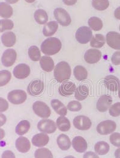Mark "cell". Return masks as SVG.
<instances>
[{
  "mask_svg": "<svg viewBox=\"0 0 120 158\" xmlns=\"http://www.w3.org/2000/svg\"><path fill=\"white\" fill-rule=\"evenodd\" d=\"M62 44L56 38H49L45 40L41 45L42 53L48 56H53L61 50Z\"/></svg>",
  "mask_w": 120,
  "mask_h": 158,
  "instance_id": "cell-1",
  "label": "cell"
},
{
  "mask_svg": "<svg viewBox=\"0 0 120 158\" xmlns=\"http://www.w3.org/2000/svg\"><path fill=\"white\" fill-rule=\"evenodd\" d=\"M71 74L72 70L70 66L64 61L59 62L54 68V78L59 83H63L69 80Z\"/></svg>",
  "mask_w": 120,
  "mask_h": 158,
  "instance_id": "cell-2",
  "label": "cell"
},
{
  "mask_svg": "<svg viewBox=\"0 0 120 158\" xmlns=\"http://www.w3.org/2000/svg\"><path fill=\"white\" fill-rule=\"evenodd\" d=\"M76 39L82 44H86L90 42L93 38V32L90 27L82 26L79 27L75 35Z\"/></svg>",
  "mask_w": 120,
  "mask_h": 158,
  "instance_id": "cell-3",
  "label": "cell"
},
{
  "mask_svg": "<svg viewBox=\"0 0 120 158\" xmlns=\"http://www.w3.org/2000/svg\"><path fill=\"white\" fill-rule=\"evenodd\" d=\"M53 15L55 19L62 26H68L72 22L70 15L66 10L63 8L58 7L54 10Z\"/></svg>",
  "mask_w": 120,
  "mask_h": 158,
  "instance_id": "cell-4",
  "label": "cell"
},
{
  "mask_svg": "<svg viewBox=\"0 0 120 158\" xmlns=\"http://www.w3.org/2000/svg\"><path fill=\"white\" fill-rule=\"evenodd\" d=\"M33 109L35 114L42 118H48L51 114L49 107L43 102L37 101L34 103Z\"/></svg>",
  "mask_w": 120,
  "mask_h": 158,
  "instance_id": "cell-5",
  "label": "cell"
},
{
  "mask_svg": "<svg viewBox=\"0 0 120 158\" xmlns=\"http://www.w3.org/2000/svg\"><path fill=\"white\" fill-rule=\"evenodd\" d=\"M27 98V93L23 90L16 89L9 92L7 95L8 100L12 104L18 105L24 103Z\"/></svg>",
  "mask_w": 120,
  "mask_h": 158,
  "instance_id": "cell-6",
  "label": "cell"
},
{
  "mask_svg": "<svg viewBox=\"0 0 120 158\" xmlns=\"http://www.w3.org/2000/svg\"><path fill=\"white\" fill-rule=\"evenodd\" d=\"M117 128L115 122L112 120H105L100 123L97 126V131L102 135L112 133Z\"/></svg>",
  "mask_w": 120,
  "mask_h": 158,
  "instance_id": "cell-7",
  "label": "cell"
},
{
  "mask_svg": "<svg viewBox=\"0 0 120 158\" xmlns=\"http://www.w3.org/2000/svg\"><path fill=\"white\" fill-rule=\"evenodd\" d=\"M45 89V84L39 79L32 80L27 87V92L31 96H38L41 94Z\"/></svg>",
  "mask_w": 120,
  "mask_h": 158,
  "instance_id": "cell-8",
  "label": "cell"
},
{
  "mask_svg": "<svg viewBox=\"0 0 120 158\" xmlns=\"http://www.w3.org/2000/svg\"><path fill=\"white\" fill-rule=\"evenodd\" d=\"M75 128L80 131H87L91 127L92 123L88 117L83 115L76 117L73 121Z\"/></svg>",
  "mask_w": 120,
  "mask_h": 158,
  "instance_id": "cell-9",
  "label": "cell"
},
{
  "mask_svg": "<svg viewBox=\"0 0 120 158\" xmlns=\"http://www.w3.org/2000/svg\"><path fill=\"white\" fill-rule=\"evenodd\" d=\"M37 128L39 131L42 133L51 134L56 131V125L51 119H43L39 122Z\"/></svg>",
  "mask_w": 120,
  "mask_h": 158,
  "instance_id": "cell-10",
  "label": "cell"
},
{
  "mask_svg": "<svg viewBox=\"0 0 120 158\" xmlns=\"http://www.w3.org/2000/svg\"><path fill=\"white\" fill-rule=\"evenodd\" d=\"M17 53L14 49H7L2 54L1 57L2 64L6 67H10L16 60Z\"/></svg>",
  "mask_w": 120,
  "mask_h": 158,
  "instance_id": "cell-11",
  "label": "cell"
},
{
  "mask_svg": "<svg viewBox=\"0 0 120 158\" xmlns=\"http://www.w3.org/2000/svg\"><path fill=\"white\" fill-rule=\"evenodd\" d=\"M107 44L114 50H120V34L115 31H109L106 34Z\"/></svg>",
  "mask_w": 120,
  "mask_h": 158,
  "instance_id": "cell-12",
  "label": "cell"
},
{
  "mask_svg": "<svg viewBox=\"0 0 120 158\" xmlns=\"http://www.w3.org/2000/svg\"><path fill=\"white\" fill-rule=\"evenodd\" d=\"M31 73L30 68L27 64H21L15 66L14 68V76L18 79H25L27 78Z\"/></svg>",
  "mask_w": 120,
  "mask_h": 158,
  "instance_id": "cell-13",
  "label": "cell"
},
{
  "mask_svg": "<svg viewBox=\"0 0 120 158\" xmlns=\"http://www.w3.org/2000/svg\"><path fill=\"white\" fill-rule=\"evenodd\" d=\"M102 56V53L100 50L97 49H90L85 53L84 59L89 64H94L100 61Z\"/></svg>",
  "mask_w": 120,
  "mask_h": 158,
  "instance_id": "cell-14",
  "label": "cell"
},
{
  "mask_svg": "<svg viewBox=\"0 0 120 158\" xmlns=\"http://www.w3.org/2000/svg\"><path fill=\"white\" fill-rule=\"evenodd\" d=\"M104 84L107 89L110 91L116 92L120 89V80L115 76H107L104 79Z\"/></svg>",
  "mask_w": 120,
  "mask_h": 158,
  "instance_id": "cell-15",
  "label": "cell"
},
{
  "mask_svg": "<svg viewBox=\"0 0 120 158\" xmlns=\"http://www.w3.org/2000/svg\"><path fill=\"white\" fill-rule=\"evenodd\" d=\"M112 103V98L109 95H102L97 101V109L100 112H105L107 111Z\"/></svg>",
  "mask_w": 120,
  "mask_h": 158,
  "instance_id": "cell-16",
  "label": "cell"
},
{
  "mask_svg": "<svg viewBox=\"0 0 120 158\" xmlns=\"http://www.w3.org/2000/svg\"><path fill=\"white\" fill-rule=\"evenodd\" d=\"M76 89V85L72 81H66L63 82L61 86L59 87V94L64 97H68L72 95Z\"/></svg>",
  "mask_w": 120,
  "mask_h": 158,
  "instance_id": "cell-17",
  "label": "cell"
},
{
  "mask_svg": "<svg viewBox=\"0 0 120 158\" xmlns=\"http://www.w3.org/2000/svg\"><path fill=\"white\" fill-rule=\"evenodd\" d=\"M72 146L73 148L78 153L85 152L87 148L88 144L86 140L82 136H76L73 139Z\"/></svg>",
  "mask_w": 120,
  "mask_h": 158,
  "instance_id": "cell-18",
  "label": "cell"
},
{
  "mask_svg": "<svg viewBox=\"0 0 120 158\" xmlns=\"http://www.w3.org/2000/svg\"><path fill=\"white\" fill-rule=\"evenodd\" d=\"M15 145L17 150L22 153H27L31 148V143L29 141L27 138L21 136L16 139Z\"/></svg>",
  "mask_w": 120,
  "mask_h": 158,
  "instance_id": "cell-19",
  "label": "cell"
},
{
  "mask_svg": "<svg viewBox=\"0 0 120 158\" xmlns=\"http://www.w3.org/2000/svg\"><path fill=\"white\" fill-rule=\"evenodd\" d=\"M49 141L48 135L45 133L35 135L32 138L33 144L37 147H43L47 145Z\"/></svg>",
  "mask_w": 120,
  "mask_h": 158,
  "instance_id": "cell-20",
  "label": "cell"
},
{
  "mask_svg": "<svg viewBox=\"0 0 120 158\" xmlns=\"http://www.w3.org/2000/svg\"><path fill=\"white\" fill-rule=\"evenodd\" d=\"M1 42L6 47H12L16 42V35L12 31H7L1 36Z\"/></svg>",
  "mask_w": 120,
  "mask_h": 158,
  "instance_id": "cell-21",
  "label": "cell"
},
{
  "mask_svg": "<svg viewBox=\"0 0 120 158\" xmlns=\"http://www.w3.org/2000/svg\"><path fill=\"white\" fill-rule=\"evenodd\" d=\"M40 65L41 69L48 73L53 71L55 68V64L53 59L48 56H44L41 57L40 60Z\"/></svg>",
  "mask_w": 120,
  "mask_h": 158,
  "instance_id": "cell-22",
  "label": "cell"
},
{
  "mask_svg": "<svg viewBox=\"0 0 120 158\" xmlns=\"http://www.w3.org/2000/svg\"><path fill=\"white\" fill-rule=\"evenodd\" d=\"M58 28V24L56 21H50L46 24L43 28V33L46 37H50L53 35Z\"/></svg>",
  "mask_w": 120,
  "mask_h": 158,
  "instance_id": "cell-23",
  "label": "cell"
},
{
  "mask_svg": "<svg viewBox=\"0 0 120 158\" xmlns=\"http://www.w3.org/2000/svg\"><path fill=\"white\" fill-rule=\"evenodd\" d=\"M89 95V88L86 85H80L75 92V97L78 101H83Z\"/></svg>",
  "mask_w": 120,
  "mask_h": 158,
  "instance_id": "cell-24",
  "label": "cell"
},
{
  "mask_svg": "<svg viewBox=\"0 0 120 158\" xmlns=\"http://www.w3.org/2000/svg\"><path fill=\"white\" fill-rule=\"evenodd\" d=\"M14 13V10L12 7L6 2H0V16L4 18L8 19L12 17Z\"/></svg>",
  "mask_w": 120,
  "mask_h": 158,
  "instance_id": "cell-25",
  "label": "cell"
},
{
  "mask_svg": "<svg viewBox=\"0 0 120 158\" xmlns=\"http://www.w3.org/2000/svg\"><path fill=\"white\" fill-rule=\"evenodd\" d=\"M51 105L52 106L53 110L61 116H66L67 114V108L64 105L57 99H53L51 102Z\"/></svg>",
  "mask_w": 120,
  "mask_h": 158,
  "instance_id": "cell-26",
  "label": "cell"
},
{
  "mask_svg": "<svg viewBox=\"0 0 120 158\" xmlns=\"http://www.w3.org/2000/svg\"><path fill=\"white\" fill-rule=\"evenodd\" d=\"M57 144L62 150H68L71 146V141L69 137L64 134H61L57 138Z\"/></svg>",
  "mask_w": 120,
  "mask_h": 158,
  "instance_id": "cell-27",
  "label": "cell"
},
{
  "mask_svg": "<svg viewBox=\"0 0 120 158\" xmlns=\"http://www.w3.org/2000/svg\"><path fill=\"white\" fill-rule=\"evenodd\" d=\"M56 124L60 131L61 132H67L70 130L71 124L68 119L65 116H61L56 119Z\"/></svg>",
  "mask_w": 120,
  "mask_h": 158,
  "instance_id": "cell-28",
  "label": "cell"
},
{
  "mask_svg": "<svg viewBox=\"0 0 120 158\" xmlns=\"http://www.w3.org/2000/svg\"><path fill=\"white\" fill-rule=\"evenodd\" d=\"M106 39L105 36L101 34H97L93 36L90 42V45L93 48H100L105 45Z\"/></svg>",
  "mask_w": 120,
  "mask_h": 158,
  "instance_id": "cell-29",
  "label": "cell"
},
{
  "mask_svg": "<svg viewBox=\"0 0 120 158\" xmlns=\"http://www.w3.org/2000/svg\"><path fill=\"white\" fill-rule=\"evenodd\" d=\"M30 126L31 125L28 121L22 120L17 124L15 129V132L18 135L22 136L29 131Z\"/></svg>",
  "mask_w": 120,
  "mask_h": 158,
  "instance_id": "cell-30",
  "label": "cell"
},
{
  "mask_svg": "<svg viewBox=\"0 0 120 158\" xmlns=\"http://www.w3.org/2000/svg\"><path fill=\"white\" fill-rule=\"evenodd\" d=\"M75 77L79 81H82L87 79L88 72L85 68L81 65L75 66L73 69Z\"/></svg>",
  "mask_w": 120,
  "mask_h": 158,
  "instance_id": "cell-31",
  "label": "cell"
},
{
  "mask_svg": "<svg viewBox=\"0 0 120 158\" xmlns=\"http://www.w3.org/2000/svg\"><path fill=\"white\" fill-rule=\"evenodd\" d=\"M36 21L40 25L46 24L48 21V15L46 12L43 9L37 10L34 14Z\"/></svg>",
  "mask_w": 120,
  "mask_h": 158,
  "instance_id": "cell-32",
  "label": "cell"
},
{
  "mask_svg": "<svg viewBox=\"0 0 120 158\" xmlns=\"http://www.w3.org/2000/svg\"><path fill=\"white\" fill-rule=\"evenodd\" d=\"M110 149V146L105 141H99L95 144L94 150L99 155H105L107 154Z\"/></svg>",
  "mask_w": 120,
  "mask_h": 158,
  "instance_id": "cell-33",
  "label": "cell"
},
{
  "mask_svg": "<svg viewBox=\"0 0 120 158\" xmlns=\"http://www.w3.org/2000/svg\"><path fill=\"white\" fill-rule=\"evenodd\" d=\"M88 25L91 29L94 31H100L103 28V22L102 19L98 17L93 16L88 19Z\"/></svg>",
  "mask_w": 120,
  "mask_h": 158,
  "instance_id": "cell-34",
  "label": "cell"
},
{
  "mask_svg": "<svg viewBox=\"0 0 120 158\" xmlns=\"http://www.w3.org/2000/svg\"><path fill=\"white\" fill-rule=\"evenodd\" d=\"M28 56L31 60L34 62L39 61L41 59L40 49L36 45L31 46L28 49Z\"/></svg>",
  "mask_w": 120,
  "mask_h": 158,
  "instance_id": "cell-35",
  "label": "cell"
},
{
  "mask_svg": "<svg viewBox=\"0 0 120 158\" xmlns=\"http://www.w3.org/2000/svg\"><path fill=\"white\" fill-rule=\"evenodd\" d=\"M92 6L95 10L103 11L109 6V0H93Z\"/></svg>",
  "mask_w": 120,
  "mask_h": 158,
  "instance_id": "cell-36",
  "label": "cell"
},
{
  "mask_svg": "<svg viewBox=\"0 0 120 158\" xmlns=\"http://www.w3.org/2000/svg\"><path fill=\"white\" fill-rule=\"evenodd\" d=\"M35 158H53L52 152L48 148H40L34 153Z\"/></svg>",
  "mask_w": 120,
  "mask_h": 158,
  "instance_id": "cell-37",
  "label": "cell"
},
{
  "mask_svg": "<svg viewBox=\"0 0 120 158\" xmlns=\"http://www.w3.org/2000/svg\"><path fill=\"white\" fill-rule=\"evenodd\" d=\"M12 79L11 73L7 70L0 71V87L4 86L9 83Z\"/></svg>",
  "mask_w": 120,
  "mask_h": 158,
  "instance_id": "cell-38",
  "label": "cell"
},
{
  "mask_svg": "<svg viewBox=\"0 0 120 158\" xmlns=\"http://www.w3.org/2000/svg\"><path fill=\"white\" fill-rule=\"evenodd\" d=\"M14 27V22L8 19L0 20V32H4L7 30H10Z\"/></svg>",
  "mask_w": 120,
  "mask_h": 158,
  "instance_id": "cell-39",
  "label": "cell"
},
{
  "mask_svg": "<svg viewBox=\"0 0 120 158\" xmlns=\"http://www.w3.org/2000/svg\"><path fill=\"white\" fill-rule=\"evenodd\" d=\"M109 114L114 117H117L120 115V102L116 103L110 106L109 109Z\"/></svg>",
  "mask_w": 120,
  "mask_h": 158,
  "instance_id": "cell-40",
  "label": "cell"
},
{
  "mask_svg": "<svg viewBox=\"0 0 120 158\" xmlns=\"http://www.w3.org/2000/svg\"><path fill=\"white\" fill-rule=\"evenodd\" d=\"M82 109V105L78 101H72L67 105V109L72 112H78Z\"/></svg>",
  "mask_w": 120,
  "mask_h": 158,
  "instance_id": "cell-41",
  "label": "cell"
},
{
  "mask_svg": "<svg viewBox=\"0 0 120 158\" xmlns=\"http://www.w3.org/2000/svg\"><path fill=\"white\" fill-rule=\"evenodd\" d=\"M110 143L117 147H120V133H113L110 135Z\"/></svg>",
  "mask_w": 120,
  "mask_h": 158,
  "instance_id": "cell-42",
  "label": "cell"
},
{
  "mask_svg": "<svg viewBox=\"0 0 120 158\" xmlns=\"http://www.w3.org/2000/svg\"><path fill=\"white\" fill-rule=\"evenodd\" d=\"M111 62L114 65H120V51L116 52L113 54L111 57Z\"/></svg>",
  "mask_w": 120,
  "mask_h": 158,
  "instance_id": "cell-43",
  "label": "cell"
},
{
  "mask_svg": "<svg viewBox=\"0 0 120 158\" xmlns=\"http://www.w3.org/2000/svg\"><path fill=\"white\" fill-rule=\"evenodd\" d=\"M8 108L9 103L7 101L2 97H0V113L6 111Z\"/></svg>",
  "mask_w": 120,
  "mask_h": 158,
  "instance_id": "cell-44",
  "label": "cell"
},
{
  "mask_svg": "<svg viewBox=\"0 0 120 158\" xmlns=\"http://www.w3.org/2000/svg\"><path fill=\"white\" fill-rule=\"evenodd\" d=\"M1 158H16V157L12 151L6 150L2 153Z\"/></svg>",
  "mask_w": 120,
  "mask_h": 158,
  "instance_id": "cell-45",
  "label": "cell"
},
{
  "mask_svg": "<svg viewBox=\"0 0 120 158\" xmlns=\"http://www.w3.org/2000/svg\"><path fill=\"white\" fill-rule=\"evenodd\" d=\"M83 158H99L98 155L92 152H88L83 155Z\"/></svg>",
  "mask_w": 120,
  "mask_h": 158,
  "instance_id": "cell-46",
  "label": "cell"
},
{
  "mask_svg": "<svg viewBox=\"0 0 120 158\" xmlns=\"http://www.w3.org/2000/svg\"><path fill=\"white\" fill-rule=\"evenodd\" d=\"M6 121H7L6 117L4 114L0 113V127L4 126L6 124Z\"/></svg>",
  "mask_w": 120,
  "mask_h": 158,
  "instance_id": "cell-47",
  "label": "cell"
},
{
  "mask_svg": "<svg viewBox=\"0 0 120 158\" xmlns=\"http://www.w3.org/2000/svg\"><path fill=\"white\" fill-rule=\"evenodd\" d=\"M63 1L66 5L70 6L75 5L77 2L78 0H63Z\"/></svg>",
  "mask_w": 120,
  "mask_h": 158,
  "instance_id": "cell-48",
  "label": "cell"
},
{
  "mask_svg": "<svg viewBox=\"0 0 120 158\" xmlns=\"http://www.w3.org/2000/svg\"><path fill=\"white\" fill-rule=\"evenodd\" d=\"M114 16L116 19L120 20V7L117 8L114 12Z\"/></svg>",
  "mask_w": 120,
  "mask_h": 158,
  "instance_id": "cell-49",
  "label": "cell"
},
{
  "mask_svg": "<svg viewBox=\"0 0 120 158\" xmlns=\"http://www.w3.org/2000/svg\"><path fill=\"white\" fill-rule=\"evenodd\" d=\"M5 136V132L3 129H0V141L4 138Z\"/></svg>",
  "mask_w": 120,
  "mask_h": 158,
  "instance_id": "cell-50",
  "label": "cell"
},
{
  "mask_svg": "<svg viewBox=\"0 0 120 158\" xmlns=\"http://www.w3.org/2000/svg\"><path fill=\"white\" fill-rule=\"evenodd\" d=\"M115 158H120V148L115 150Z\"/></svg>",
  "mask_w": 120,
  "mask_h": 158,
  "instance_id": "cell-51",
  "label": "cell"
},
{
  "mask_svg": "<svg viewBox=\"0 0 120 158\" xmlns=\"http://www.w3.org/2000/svg\"><path fill=\"white\" fill-rule=\"evenodd\" d=\"M6 2L9 3V4H15L16 2H17L19 0H5Z\"/></svg>",
  "mask_w": 120,
  "mask_h": 158,
  "instance_id": "cell-52",
  "label": "cell"
},
{
  "mask_svg": "<svg viewBox=\"0 0 120 158\" xmlns=\"http://www.w3.org/2000/svg\"><path fill=\"white\" fill-rule=\"evenodd\" d=\"M26 2H28V3H33L36 0H25Z\"/></svg>",
  "mask_w": 120,
  "mask_h": 158,
  "instance_id": "cell-53",
  "label": "cell"
},
{
  "mask_svg": "<svg viewBox=\"0 0 120 158\" xmlns=\"http://www.w3.org/2000/svg\"><path fill=\"white\" fill-rule=\"evenodd\" d=\"M64 158H75V157H73V156H66Z\"/></svg>",
  "mask_w": 120,
  "mask_h": 158,
  "instance_id": "cell-54",
  "label": "cell"
},
{
  "mask_svg": "<svg viewBox=\"0 0 120 158\" xmlns=\"http://www.w3.org/2000/svg\"><path fill=\"white\" fill-rule=\"evenodd\" d=\"M118 96H119V98H120V89L118 90Z\"/></svg>",
  "mask_w": 120,
  "mask_h": 158,
  "instance_id": "cell-55",
  "label": "cell"
},
{
  "mask_svg": "<svg viewBox=\"0 0 120 158\" xmlns=\"http://www.w3.org/2000/svg\"></svg>",
  "mask_w": 120,
  "mask_h": 158,
  "instance_id": "cell-56",
  "label": "cell"
}]
</instances>
